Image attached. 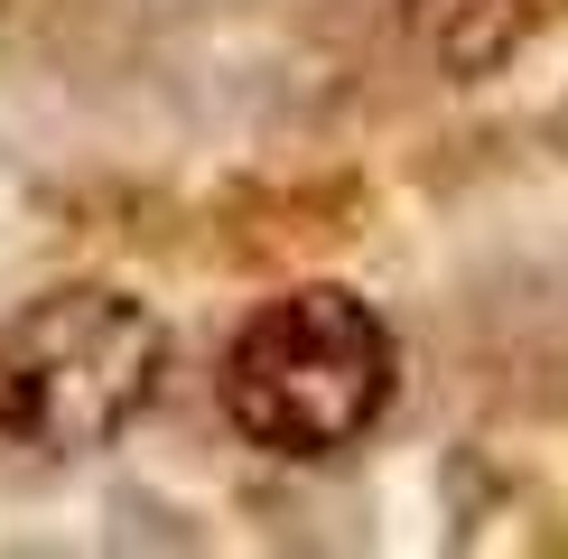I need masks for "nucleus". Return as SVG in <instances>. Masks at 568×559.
<instances>
[{"label": "nucleus", "instance_id": "nucleus-1", "mask_svg": "<svg viewBox=\"0 0 568 559\" xmlns=\"http://www.w3.org/2000/svg\"><path fill=\"white\" fill-rule=\"evenodd\" d=\"M400 345L373 298L307 280L290 298H262L243 336L224 345V419L262 457H336L392 410Z\"/></svg>", "mask_w": 568, "mask_h": 559}, {"label": "nucleus", "instance_id": "nucleus-2", "mask_svg": "<svg viewBox=\"0 0 568 559\" xmlns=\"http://www.w3.org/2000/svg\"><path fill=\"white\" fill-rule=\"evenodd\" d=\"M169 373V326L131 289L65 280L0 326V438L47 457L112 448Z\"/></svg>", "mask_w": 568, "mask_h": 559}, {"label": "nucleus", "instance_id": "nucleus-3", "mask_svg": "<svg viewBox=\"0 0 568 559\" xmlns=\"http://www.w3.org/2000/svg\"><path fill=\"white\" fill-rule=\"evenodd\" d=\"M410 38L429 47L438 75H485L523 38V0H410Z\"/></svg>", "mask_w": 568, "mask_h": 559}]
</instances>
